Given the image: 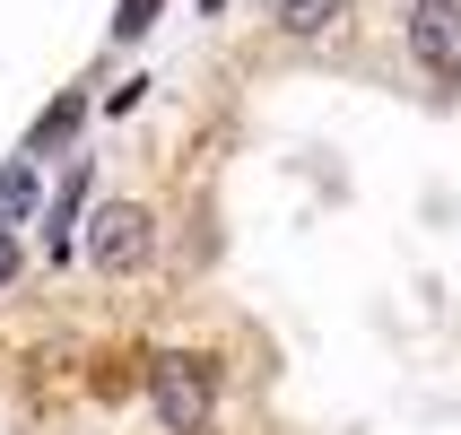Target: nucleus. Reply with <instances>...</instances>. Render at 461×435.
Instances as JSON below:
<instances>
[{
	"mask_svg": "<svg viewBox=\"0 0 461 435\" xmlns=\"http://www.w3.org/2000/svg\"><path fill=\"white\" fill-rule=\"evenodd\" d=\"M149 401H157V427L166 435H201L209 427V358H149Z\"/></svg>",
	"mask_w": 461,
	"mask_h": 435,
	"instance_id": "f257e3e1",
	"label": "nucleus"
},
{
	"mask_svg": "<svg viewBox=\"0 0 461 435\" xmlns=\"http://www.w3.org/2000/svg\"><path fill=\"white\" fill-rule=\"evenodd\" d=\"M157 235H149V209L140 201H104L96 218H87V261H96L104 279H131V270H149Z\"/></svg>",
	"mask_w": 461,
	"mask_h": 435,
	"instance_id": "f03ea898",
	"label": "nucleus"
},
{
	"mask_svg": "<svg viewBox=\"0 0 461 435\" xmlns=\"http://www.w3.org/2000/svg\"><path fill=\"white\" fill-rule=\"evenodd\" d=\"M410 61L427 78H461V0H418L410 9Z\"/></svg>",
	"mask_w": 461,
	"mask_h": 435,
	"instance_id": "7ed1b4c3",
	"label": "nucleus"
},
{
	"mask_svg": "<svg viewBox=\"0 0 461 435\" xmlns=\"http://www.w3.org/2000/svg\"><path fill=\"white\" fill-rule=\"evenodd\" d=\"M78 209H87V157L70 166V183L52 192V209H44V253L52 261H70V244H78Z\"/></svg>",
	"mask_w": 461,
	"mask_h": 435,
	"instance_id": "20e7f679",
	"label": "nucleus"
},
{
	"mask_svg": "<svg viewBox=\"0 0 461 435\" xmlns=\"http://www.w3.org/2000/svg\"><path fill=\"white\" fill-rule=\"evenodd\" d=\"M339 18H348V0H279V35H296V44L331 35Z\"/></svg>",
	"mask_w": 461,
	"mask_h": 435,
	"instance_id": "39448f33",
	"label": "nucleus"
},
{
	"mask_svg": "<svg viewBox=\"0 0 461 435\" xmlns=\"http://www.w3.org/2000/svg\"><path fill=\"white\" fill-rule=\"evenodd\" d=\"M35 201H44V192H35V166H0V227H26V218H35Z\"/></svg>",
	"mask_w": 461,
	"mask_h": 435,
	"instance_id": "423d86ee",
	"label": "nucleus"
},
{
	"mask_svg": "<svg viewBox=\"0 0 461 435\" xmlns=\"http://www.w3.org/2000/svg\"><path fill=\"white\" fill-rule=\"evenodd\" d=\"M78 113H87V96H61V104H52V113H44V122L26 131V149H35V157H44V149H61V140H70V131H78Z\"/></svg>",
	"mask_w": 461,
	"mask_h": 435,
	"instance_id": "0eeeda50",
	"label": "nucleus"
},
{
	"mask_svg": "<svg viewBox=\"0 0 461 435\" xmlns=\"http://www.w3.org/2000/svg\"><path fill=\"white\" fill-rule=\"evenodd\" d=\"M157 9H166V0H122V9H113V44H140L157 26Z\"/></svg>",
	"mask_w": 461,
	"mask_h": 435,
	"instance_id": "6e6552de",
	"label": "nucleus"
},
{
	"mask_svg": "<svg viewBox=\"0 0 461 435\" xmlns=\"http://www.w3.org/2000/svg\"><path fill=\"white\" fill-rule=\"evenodd\" d=\"M18 270H26V253H18V235H9V227H0V287H9V279H18Z\"/></svg>",
	"mask_w": 461,
	"mask_h": 435,
	"instance_id": "1a4fd4ad",
	"label": "nucleus"
}]
</instances>
